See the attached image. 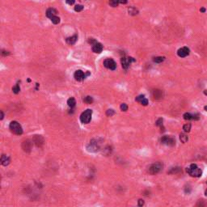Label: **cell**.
I'll return each mask as SVG.
<instances>
[{
	"label": "cell",
	"instance_id": "cell-2",
	"mask_svg": "<svg viewBox=\"0 0 207 207\" xmlns=\"http://www.w3.org/2000/svg\"><path fill=\"white\" fill-rule=\"evenodd\" d=\"M9 128L11 130V131L13 133L16 134V135H21L23 134V129L22 126H20V124L19 122H16V120H13L11 123H10Z\"/></svg>",
	"mask_w": 207,
	"mask_h": 207
},
{
	"label": "cell",
	"instance_id": "cell-22",
	"mask_svg": "<svg viewBox=\"0 0 207 207\" xmlns=\"http://www.w3.org/2000/svg\"><path fill=\"white\" fill-rule=\"evenodd\" d=\"M153 61L155 63H161L164 61V57H155V58H154Z\"/></svg>",
	"mask_w": 207,
	"mask_h": 207
},
{
	"label": "cell",
	"instance_id": "cell-41",
	"mask_svg": "<svg viewBox=\"0 0 207 207\" xmlns=\"http://www.w3.org/2000/svg\"><path fill=\"white\" fill-rule=\"evenodd\" d=\"M205 110L206 111H207V106H205Z\"/></svg>",
	"mask_w": 207,
	"mask_h": 207
},
{
	"label": "cell",
	"instance_id": "cell-12",
	"mask_svg": "<svg viewBox=\"0 0 207 207\" xmlns=\"http://www.w3.org/2000/svg\"><path fill=\"white\" fill-rule=\"evenodd\" d=\"M184 120H196L199 119V115L198 114H191V113L189 112H186L184 114Z\"/></svg>",
	"mask_w": 207,
	"mask_h": 207
},
{
	"label": "cell",
	"instance_id": "cell-19",
	"mask_svg": "<svg viewBox=\"0 0 207 207\" xmlns=\"http://www.w3.org/2000/svg\"><path fill=\"white\" fill-rule=\"evenodd\" d=\"M77 39H78L77 35H74L72 36H70V37H68V38H66V43L69 44H74L77 41Z\"/></svg>",
	"mask_w": 207,
	"mask_h": 207
},
{
	"label": "cell",
	"instance_id": "cell-32",
	"mask_svg": "<svg viewBox=\"0 0 207 207\" xmlns=\"http://www.w3.org/2000/svg\"><path fill=\"white\" fill-rule=\"evenodd\" d=\"M120 109L122 110V111H127V109H128V106L126 104H122V105H120Z\"/></svg>",
	"mask_w": 207,
	"mask_h": 207
},
{
	"label": "cell",
	"instance_id": "cell-35",
	"mask_svg": "<svg viewBox=\"0 0 207 207\" xmlns=\"http://www.w3.org/2000/svg\"><path fill=\"white\" fill-rule=\"evenodd\" d=\"M74 1H75V0H66V2L69 5L74 4Z\"/></svg>",
	"mask_w": 207,
	"mask_h": 207
},
{
	"label": "cell",
	"instance_id": "cell-14",
	"mask_svg": "<svg viewBox=\"0 0 207 207\" xmlns=\"http://www.w3.org/2000/svg\"><path fill=\"white\" fill-rule=\"evenodd\" d=\"M31 146H32V143H31L29 140L24 141L22 144V148L24 149V150L26 151V152H29L31 150Z\"/></svg>",
	"mask_w": 207,
	"mask_h": 207
},
{
	"label": "cell",
	"instance_id": "cell-17",
	"mask_svg": "<svg viewBox=\"0 0 207 207\" xmlns=\"http://www.w3.org/2000/svg\"><path fill=\"white\" fill-rule=\"evenodd\" d=\"M10 162H11V160H10V158H9V156H8V155L2 154L1 156V164L3 165V166H8V165L10 164Z\"/></svg>",
	"mask_w": 207,
	"mask_h": 207
},
{
	"label": "cell",
	"instance_id": "cell-29",
	"mask_svg": "<svg viewBox=\"0 0 207 207\" xmlns=\"http://www.w3.org/2000/svg\"><path fill=\"white\" fill-rule=\"evenodd\" d=\"M181 170H180V168H175V169L174 168H172V170L169 172V173H177L178 172H180Z\"/></svg>",
	"mask_w": 207,
	"mask_h": 207
},
{
	"label": "cell",
	"instance_id": "cell-15",
	"mask_svg": "<svg viewBox=\"0 0 207 207\" xmlns=\"http://www.w3.org/2000/svg\"><path fill=\"white\" fill-rule=\"evenodd\" d=\"M33 142H35V144L37 146H40L41 145L43 144L44 142V140H43V138L40 136V135H35L33 138Z\"/></svg>",
	"mask_w": 207,
	"mask_h": 207
},
{
	"label": "cell",
	"instance_id": "cell-42",
	"mask_svg": "<svg viewBox=\"0 0 207 207\" xmlns=\"http://www.w3.org/2000/svg\"><path fill=\"white\" fill-rule=\"evenodd\" d=\"M205 194H206V196H207V189H206V192H205Z\"/></svg>",
	"mask_w": 207,
	"mask_h": 207
},
{
	"label": "cell",
	"instance_id": "cell-24",
	"mask_svg": "<svg viewBox=\"0 0 207 207\" xmlns=\"http://www.w3.org/2000/svg\"><path fill=\"white\" fill-rule=\"evenodd\" d=\"M183 130H184L185 133H188L191 130V124L188 123V124H186V125H184V127H183Z\"/></svg>",
	"mask_w": 207,
	"mask_h": 207
},
{
	"label": "cell",
	"instance_id": "cell-3",
	"mask_svg": "<svg viewBox=\"0 0 207 207\" xmlns=\"http://www.w3.org/2000/svg\"><path fill=\"white\" fill-rule=\"evenodd\" d=\"M92 109H87L84 112H82L80 115V122L82 124H88L92 120Z\"/></svg>",
	"mask_w": 207,
	"mask_h": 207
},
{
	"label": "cell",
	"instance_id": "cell-8",
	"mask_svg": "<svg viewBox=\"0 0 207 207\" xmlns=\"http://www.w3.org/2000/svg\"><path fill=\"white\" fill-rule=\"evenodd\" d=\"M133 62H134V59L133 58H125V57H123L122 58V65L123 69L127 70V69L129 68L130 63Z\"/></svg>",
	"mask_w": 207,
	"mask_h": 207
},
{
	"label": "cell",
	"instance_id": "cell-27",
	"mask_svg": "<svg viewBox=\"0 0 207 207\" xmlns=\"http://www.w3.org/2000/svg\"><path fill=\"white\" fill-rule=\"evenodd\" d=\"M138 12V10L135 9L134 8H129V13L130 14V15H133V16L137 15Z\"/></svg>",
	"mask_w": 207,
	"mask_h": 207
},
{
	"label": "cell",
	"instance_id": "cell-34",
	"mask_svg": "<svg viewBox=\"0 0 207 207\" xmlns=\"http://www.w3.org/2000/svg\"><path fill=\"white\" fill-rule=\"evenodd\" d=\"M144 97H145L144 96H138V97H136L135 100H136L137 102H140V101L142 100Z\"/></svg>",
	"mask_w": 207,
	"mask_h": 207
},
{
	"label": "cell",
	"instance_id": "cell-39",
	"mask_svg": "<svg viewBox=\"0 0 207 207\" xmlns=\"http://www.w3.org/2000/svg\"><path fill=\"white\" fill-rule=\"evenodd\" d=\"M2 119H3V112H1V120H2Z\"/></svg>",
	"mask_w": 207,
	"mask_h": 207
},
{
	"label": "cell",
	"instance_id": "cell-26",
	"mask_svg": "<svg viewBox=\"0 0 207 207\" xmlns=\"http://www.w3.org/2000/svg\"><path fill=\"white\" fill-rule=\"evenodd\" d=\"M12 91H13L14 93H16V94H18V93L20 92V88L19 84H17L15 87L12 88Z\"/></svg>",
	"mask_w": 207,
	"mask_h": 207
},
{
	"label": "cell",
	"instance_id": "cell-4",
	"mask_svg": "<svg viewBox=\"0 0 207 207\" xmlns=\"http://www.w3.org/2000/svg\"><path fill=\"white\" fill-rule=\"evenodd\" d=\"M162 168H163L162 164L156 163V164H154L151 165V166L149 168L148 172H149V173L150 175H156L162 170Z\"/></svg>",
	"mask_w": 207,
	"mask_h": 207
},
{
	"label": "cell",
	"instance_id": "cell-11",
	"mask_svg": "<svg viewBox=\"0 0 207 207\" xmlns=\"http://www.w3.org/2000/svg\"><path fill=\"white\" fill-rule=\"evenodd\" d=\"M103 50V46L102 44L96 42L92 46V51L96 54H100Z\"/></svg>",
	"mask_w": 207,
	"mask_h": 207
},
{
	"label": "cell",
	"instance_id": "cell-25",
	"mask_svg": "<svg viewBox=\"0 0 207 207\" xmlns=\"http://www.w3.org/2000/svg\"><path fill=\"white\" fill-rule=\"evenodd\" d=\"M84 101L86 103V104H92L93 102V99L92 96H86V97L84 99Z\"/></svg>",
	"mask_w": 207,
	"mask_h": 207
},
{
	"label": "cell",
	"instance_id": "cell-6",
	"mask_svg": "<svg viewBox=\"0 0 207 207\" xmlns=\"http://www.w3.org/2000/svg\"><path fill=\"white\" fill-rule=\"evenodd\" d=\"M104 66L111 70H114L116 68V62H114V60L111 59V58H107V59H105L104 62Z\"/></svg>",
	"mask_w": 207,
	"mask_h": 207
},
{
	"label": "cell",
	"instance_id": "cell-37",
	"mask_svg": "<svg viewBox=\"0 0 207 207\" xmlns=\"http://www.w3.org/2000/svg\"><path fill=\"white\" fill-rule=\"evenodd\" d=\"M2 55H4V56H6V55H8V54H9V52H8V51L2 50Z\"/></svg>",
	"mask_w": 207,
	"mask_h": 207
},
{
	"label": "cell",
	"instance_id": "cell-18",
	"mask_svg": "<svg viewBox=\"0 0 207 207\" xmlns=\"http://www.w3.org/2000/svg\"><path fill=\"white\" fill-rule=\"evenodd\" d=\"M57 15V11L54 8H49L46 11V16L47 17H49V18H52V17H54Z\"/></svg>",
	"mask_w": 207,
	"mask_h": 207
},
{
	"label": "cell",
	"instance_id": "cell-36",
	"mask_svg": "<svg viewBox=\"0 0 207 207\" xmlns=\"http://www.w3.org/2000/svg\"><path fill=\"white\" fill-rule=\"evenodd\" d=\"M144 205V202H143V200L142 199H139L138 200V206H142Z\"/></svg>",
	"mask_w": 207,
	"mask_h": 207
},
{
	"label": "cell",
	"instance_id": "cell-28",
	"mask_svg": "<svg viewBox=\"0 0 207 207\" xmlns=\"http://www.w3.org/2000/svg\"><path fill=\"white\" fill-rule=\"evenodd\" d=\"M82 9H84V6H82V5H76L74 6V11L77 12H82Z\"/></svg>",
	"mask_w": 207,
	"mask_h": 207
},
{
	"label": "cell",
	"instance_id": "cell-5",
	"mask_svg": "<svg viewBox=\"0 0 207 207\" xmlns=\"http://www.w3.org/2000/svg\"><path fill=\"white\" fill-rule=\"evenodd\" d=\"M87 150L89 152H96L100 150V143L96 140H92L87 146Z\"/></svg>",
	"mask_w": 207,
	"mask_h": 207
},
{
	"label": "cell",
	"instance_id": "cell-9",
	"mask_svg": "<svg viewBox=\"0 0 207 207\" xmlns=\"http://www.w3.org/2000/svg\"><path fill=\"white\" fill-rule=\"evenodd\" d=\"M189 54V49L188 47H182L177 51V55L180 58H185Z\"/></svg>",
	"mask_w": 207,
	"mask_h": 207
},
{
	"label": "cell",
	"instance_id": "cell-40",
	"mask_svg": "<svg viewBox=\"0 0 207 207\" xmlns=\"http://www.w3.org/2000/svg\"><path fill=\"white\" fill-rule=\"evenodd\" d=\"M204 94L207 96V90H206V91H204Z\"/></svg>",
	"mask_w": 207,
	"mask_h": 207
},
{
	"label": "cell",
	"instance_id": "cell-33",
	"mask_svg": "<svg viewBox=\"0 0 207 207\" xmlns=\"http://www.w3.org/2000/svg\"><path fill=\"white\" fill-rule=\"evenodd\" d=\"M156 126H163V119L162 118H160L157 122H156Z\"/></svg>",
	"mask_w": 207,
	"mask_h": 207
},
{
	"label": "cell",
	"instance_id": "cell-23",
	"mask_svg": "<svg viewBox=\"0 0 207 207\" xmlns=\"http://www.w3.org/2000/svg\"><path fill=\"white\" fill-rule=\"evenodd\" d=\"M50 20H51V21L54 24H58L60 23V18H59V17L56 16H54V17H52Z\"/></svg>",
	"mask_w": 207,
	"mask_h": 207
},
{
	"label": "cell",
	"instance_id": "cell-16",
	"mask_svg": "<svg viewBox=\"0 0 207 207\" xmlns=\"http://www.w3.org/2000/svg\"><path fill=\"white\" fill-rule=\"evenodd\" d=\"M127 2V0H109V4L111 5L113 8L118 6L119 3H123V4H126Z\"/></svg>",
	"mask_w": 207,
	"mask_h": 207
},
{
	"label": "cell",
	"instance_id": "cell-38",
	"mask_svg": "<svg viewBox=\"0 0 207 207\" xmlns=\"http://www.w3.org/2000/svg\"><path fill=\"white\" fill-rule=\"evenodd\" d=\"M200 12H203V13L206 12V8H201V9H200Z\"/></svg>",
	"mask_w": 207,
	"mask_h": 207
},
{
	"label": "cell",
	"instance_id": "cell-30",
	"mask_svg": "<svg viewBox=\"0 0 207 207\" xmlns=\"http://www.w3.org/2000/svg\"><path fill=\"white\" fill-rule=\"evenodd\" d=\"M142 105H144V106H146L147 104H148V100H147V99H146V98H143L142 100H141L140 102H139Z\"/></svg>",
	"mask_w": 207,
	"mask_h": 207
},
{
	"label": "cell",
	"instance_id": "cell-13",
	"mask_svg": "<svg viewBox=\"0 0 207 207\" xmlns=\"http://www.w3.org/2000/svg\"><path fill=\"white\" fill-rule=\"evenodd\" d=\"M152 96H153L154 99H155V100H160V99L163 98L164 93H163V92H162L161 90H158V89H155V90H154L153 92H152Z\"/></svg>",
	"mask_w": 207,
	"mask_h": 207
},
{
	"label": "cell",
	"instance_id": "cell-21",
	"mask_svg": "<svg viewBox=\"0 0 207 207\" xmlns=\"http://www.w3.org/2000/svg\"><path fill=\"white\" fill-rule=\"evenodd\" d=\"M180 141L183 142V143H185L186 142L188 141V136L186 135V134H180Z\"/></svg>",
	"mask_w": 207,
	"mask_h": 207
},
{
	"label": "cell",
	"instance_id": "cell-7",
	"mask_svg": "<svg viewBox=\"0 0 207 207\" xmlns=\"http://www.w3.org/2000/svg\"><path fill=\"white\" fill-rule=\"evenodd\" d=\"M161 142H162V143L166 144L168 146H174L176 144V140L173 138H172L170 136H164L162 138Z\"/></svg>",
	"mask_w": 207,
	"mask_h": 207
},
{
	"label": "cell",
	"instance_id": "cell-1",
	"mask_svg": "<svg viewBox=\"0 0 207 207\" xmlns=\"http://www.w3.org/2000/svg\"><path fill=\"white\" fill-rule=\"evenodd\" d=\"M186 172H188V175L194 177H200L202 176V170L196 164H191L188 168H187Z\"/></svg>",
	"mask_w": 207,
	"mask_h": 207
},
{
	"label": "cell",
	"instance_id": "cell-10",
	"mask_svg": "<svg viewBox=\"0 0 207 207\" xmlns=\"http://www.w3.org/2000/svg\"><path fill=\"white\" fill-rule=\"evenodd\" d=\"M74 76V78L76 79L77 81H82V80H84V79L86 78V75L84 73V71H82L80 70L75 71Z\"/></svg>",
	"mask_w": 207,
	"mask_h": 207
},
{
	"label": "cell",
	"instance_id": "cell-31",
	"mask_svg": "<svg viewBox=\"0 0 207 207\" xmlns=\"http://www.w3.org/2000/svg\"><path fill=\"white\" fill-rule=\"evenodd\" d=\"M114 110H112V109H108V111H107V112H106V114L108 115V116H112L113 114H114Z\"/></svg>",
	"mask_w": 207,
	"mask_h": 207
},
{
	"label": "cell",
	"instance_id": "cell-20",
	"mask_svg": "<svg viewBox=\"0 0 207 207\" xmlns=\"http://www.w3.org/2000/svg\"><path fill=\"white\" fill-rule=\"evenodd\" d=\"M67 104L70 107V108H74V107L75 106V104H76V101H75V100L74 98L73 97H71L70 99H68V100H67Z\"/></svg>",
	"mask_w": 207,
	"mask_h": 207
}]
</instances>
